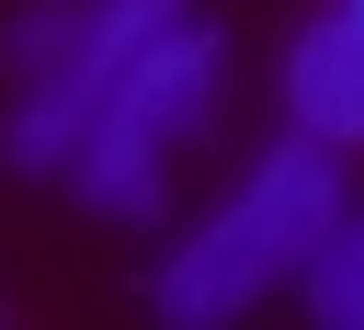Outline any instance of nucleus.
Wrapping results in <instances>:
<instances>
[{
	"instance_id": "nucleus-3",
	"label": "nucleus",
	"mask_w": 364,
	"mask_h": 330,
	"mask_svg": "<svg viewBox=\"0 0 364 330\" xmlns=\"http://www.w3.org/2000/svg\"><path fill=\"white\" fill-rule=\"evenodd\" d=\"M182 0H34L11 23V68H23V102L0 114V159L11 171H68L91 102L114 91V68L171 23Z\"/></svg>"
},
{
	"instance_id": "nucleus-6",
	"label": "nucleus",
	"mask_w": 364,
	"mask_h": 330,
	"mask_svg": "<svg viewBox=\"0 0 364 330\" xmlns=\"http://www.w3.org/2000/svg\"><path fill=\"white\" fill-rule=\"evenodd\" d=\"M330 11H353V23H364V0H330Z\"/></svg>"
},
{
	"instance_id": "nucleus-2",
	"label": "nucleus",
	"mask_w": 364,
	"mask_h": 330,
	"mask_svg": "<svg viewBox=\"0 0 364 330\" xmlns=\"http://www.w3.org/2000/svg\"><path fill=\"white\" fill-rule=\"evenodd\" d=\"M216 80H228L216 23L171 11V23L114 68V91L91 102V125H80V148H68V182H80L102 216H159V159H171V137H193V125L216 114Z\"/></svg>"
},
{
	"instance_id": "nucleus-4",
	"label": "nucleus",
	"mask_w": 364,
	"mask_h": 330,
	"mask_svg": "<svg viewBox=\"0 0 364 330\" xmlns=\"http://www.w3.org/2000/svg\"><path fill=\"white\" fill-rule=\"evenodd\" d=\"M284 125L318 148H364V23L353 11H318L284 46Z\"/></svg>"
},
{
	"instance_id": "nucleus-5",
	"label": "nucleus",
	"mask_w": 364,
	"mask_h": 330,
	"mask_svg": "<svg viewBox=\"0 0 364 330\" xmlns=\"http://www.w3.org/2000/svg\"><path fill=\"white\" fill-rule=\"evenodd\" d=\"M296 284H307V307H318L330 330H364V216H353V205H341V228L307 250Z\"/></svg>"
},
{
	"instance_id": "nucleus-1",
	"label": "nucleus",
	"mask_w": 364,
	"mask_h": 330,
	"mask_svg": "<svg viewBox=\"0 0 364 330\" xmlns=\"http://www.w3.org/2000/svg\"><path fill=\"white\" fill-rule=\"evenodd\" d=\"M341 148H318V137H284V148H262L250 159V182L159 262V319H182V330H216V319H239V307H262L273 284H296L307 273V250L341 228Z\"/></svg>"
}]
</instances>
